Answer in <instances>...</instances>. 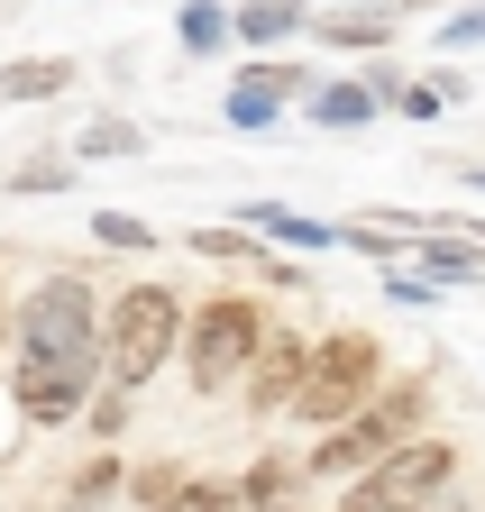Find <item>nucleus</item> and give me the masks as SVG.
Listing matches in <instances>:
<instances>
[{
	"instance_id": "obj_4",
	"label": "nucleus",
	"mask_w": 485,
	"mask_h": 512,
	"mask_svg": "<svg viewBox=\"0 0 485 512\" xmlns=\"http://www.w3.org/2000/svg\"><path fill=\"white\" fill-rule=\"evenodd\" d=\"M257 348H266L257 302H238V293L202 302V311H193V330H184V375H193V394H229V384H248Z\"/></svg>"
},
{
	"instance_id": "obj_13",
	"label": "nucleus",
	"mask_w": 485,
	"mask_h": 512,
	"mask_svg": "<svg viewBox=\"0 0 485 512\" xmlns=\"http://www.w3.org/2000/svg\"><path fill=\"white\" fill-rule=\"evenodd\" d=\"M385 101L367 83H312V128H367Z\"/></svg>"
},
{
	"instance_id": "obj_6",
	"label": "nucleus",
	"mask_w": 485,
	"mask_h": 512,
	"mask_svg": "<svg viewBox=\"0 0 485 512\" xmlns=\"http://www.w3.org/2000/svg\"><path fill=\"white\" fill-rule=\"evenodd\" d=\"M449 476H458V448H449V439H412V448H394L376 476H357V494H348L339 512H421Z\"/></svg>"
},
{
	"instance_id": "obj_1",
	"label": "nucleus",
	"mask_w": 485,
	"mask_h": 512,
	"mask_svg": "<svg viewBox=\"0 0 485 512\" xmlns=\"http://www.w3.org/2000/svg\"><path fill=\"white\" fill-rule=\"evenodd\" d=\"M101 375H110V348H101L92 284L83 275H46L28 293V311H19V366H10L19 412L28 421H74Z\"/></svg>"
},
{
	"instance_id": "obj_27",
	"label": "nucleus",
	"mask_w": 485,
	"mask_h": 512,
	"mask_svg": "<svg viewBox=\"0 0 485 512\" xmlns=\"http://www.w3.org/2000/svg\"><path fill=\"white\" fill-rule=\"evenodd\" d=\"M467 183H476V192H485V165H476V174H467Z\"/></svg>"
},
{
	"instance_id": "obj_3",
	"label": "nucleus",
	"mask_w": 485,
	"mask_h": 512,
	"mask_svg": "<svg viewBox=\"0 0 485 512\" xmlns=\"http://www.w3.org/2000/svg\"><path fill=\"white\" fill-rule=\"evenodd\" d=\"M421 412H431V394H421V384H394V394H376L357 421H339V430L312 448V476H376L394 448L421 439Z\"/></svg>"
},
{
	"instance_id": "obj_19",
	"label": "nucleus",
	"mask_w": 485,
	"mask_h": 512,
	"mask_svg": "<svg viewBox=\"0 0 485 512\" xmlns=\"http://www.w3.org/2000/svg\"><path fill=\"white\" fill-rule=\"evenodd\" d=\"M92 238H101V247H156V229H147L138 211H92Z\"/></svg>"
},
{
	"instance_id": "obj_26",
	"label": "nucleus",
	"mask_w": 485,
	"mask_h": 512,
	"mask_svg": "<svg viewBox=\"0 0 485 512\" xmlns=\"http://www.w3.org/2000/svg\"><path fill=\"white\" fill-rule=\"evenodd\" d=\"M394 10H440V0H394Z\"/></svg>"
},
{
	"instance_id": "obj_28",
	"label": "nucleus",
	"mask_w": 485,
	"mask_h": 512,
	"mask_svg": "<svg viewBox=\"0 0 485 512\" xmlns=\"http://www.w3.org/2000/svg\"><path fill=\"white\" fill-rule=\"evenodd\" d=\"M266 512H302V503H266Z\"/></svg>"
},
{
	"instance_id": "obj_18",
	"label": "nucleus",
	"mask_w": 485,
	"mask_h": 512,
	"mask_svg": "<svg viewBox=\"0 0 485 512\" xmlns=\"http://www.w3.org/2000/svg\"><path fill=\"white\" fill-rule=\"evenodd\" d=\"M65 183H74V156H28L10 174V192H65Z\"/></svg>"
},
{
	"instance_id": "obj_24",
	"label": "nucleus",
	"mask_w": 485,
	"mask_h": 512,
	"mask_svg": "<svg viewBox=\"0 0 485 512\" xmlns=\"http://www.w3.org/2000/svg\"><path fill=\"white\" fill-rule=\"evenodd\" d=\"M119 421H129V394H119V384H110V394H92V430L119 439Z\"/></svg>"
},
{
	"instance_id": "obj_22",
	"label": "nucleus",
	"mask_w": 485,
	"mask_h": 512,
	"mask_svg": "<svg viewBox=\"0 0 485 512\" xmlns=\"http://www.w3.org/2000/svg\"><path fill=\"white\" fill-rule=\"evenodd\" d=\"M431 293H440L431 275H403V266L385 275V302H394V311H421V302H431Z\"/></svg>"
},
{
	"instance_id": "obj_9",
	"label": "nucleus",
	"mask_w": 485,
	"mask_h": 512,
	"mask_svg": "<svg viewBox=\"0 0 485 512\" xmlns=\"http://www.w3.org/2000/svg\"><path fill=\"white\" fill-rule=\"evenodd\" d=\"M312 37L339 46V55H376V46H394V10H385V0H376V10H321Z\"/></svg>"
},
{
	"instance_id": "obj_17",
	"label": "nucleus",
	"mask_w": 485,
	"mask_h": 512,
	"mask_svg": "<svg viewBox=\"0 0 485 512\" xmlns=\"http://www.w3.org/2000/svg\"><path fill=\"white\" fill-rule=\"evenodd\" d=\"M284 485H293V467H284V458H257V467H248V485H238V503L266 512V503H284Z\"/></svg>"
},
{
	"instance_id": "obj_16",
	"label": "nucleus",
	"mask_w": 485,
	"mask_h": 512,
	"mask_svg": "<svg viewBox=\"0 0 485 512\" xmlns=\"http://www.w3.org/2000/svg\"><path fill=\"white\" fill-rule=\"evenodd\" d=\"M147 512H238V485H202V476H193V485H174V494H156Z\"/></svg>"
},
{
	"instance_id": "obj_11",
	"label": "nucleus",
	"mask_w": 485,
	"mask_h": 512,
	"mask_svg": "<svg viewBox=\"0 0 485 512\" xmlns=\"http://www.w3.org/2000/svg\"><path fill=\"white\" fill-rule=\"evenodd\" d=\"M65 83H74L65 55H19V64H0V101H55Z\"/></svg>"
},
{
	"instance_id": "obj_25",
	"label": "nucleus",
	"mask_w": 485,
	"mask_h": 512,
	"mask_svg": "<svg viewBox=\"0 0 485 512\" xmlns=\"http://www.w3.org/2000/svg\"><path fill=\"white\" fill-rule=\"evenodd\" d=\"M440 110H449L440 83H412V92H403V119H440Z\"/></svg>"
},
{
	"instance_id": "obj_23",
	"label": "nucleus",
	"mask_w": 485,
	"mask_h": 512,
	"mask_svg": "<svg viewBox=\"0 0 485 512\" xmlns=\"http://www.w3.org/2000/svg\"><path fill=\"white\" fill-rule=\"evenodd\" d=\"M110 494H119V458H101V467L74 476V503H110Z\"/></svg>"
},
{
	"instance_id": "obj_29",
	"label": "nucleus",
	"mask_w": 485,
	"mask_h": 512,
	"mask_svg": "<svg viewBox=\"0 0 485 512\" xmlns=\"http://www.w3.org/2000/svg\"><path fill=\"white\" fill-rule=\"evenodd\" d=\"M0 339H10V311H0Z\"/></svg>"
},
{
	"instance_id": "obj_14",
	"label": "nucleus",
	"mask_w": 485,
	"mask_h": 512,
	"mask_svg": "<svg viewBox=\"0 0 485 512\" xmlns=\"http://www.w3.org/2000/svg\"><path fill=\"white\" fill-rule=\"evenodd\" d=\"M302 19H312L302 0H248V10H238V37H248V46H275V37H293Z\"/></svg>"
},
{
	"instance_id": "obj_12",
	"label": "nucleus",
	"mask_w": 485,
	"mask_h": 512,
	"mask_svg": "<svg viewBox=\"0 0 485 512\" xmlns=\"http://www.w3.org/2000/svg\"><path fill=\"white\" fill-rule=\"evenodd\" d=\"M248 220H257L266 238H284V247H348L339 220H302V211H284V202H248Z\"/></svg>"
},
{
	"instance_id": "obj_21",
	"label": "nucleus",
	"mask_w": 485,
	"mask_h": 512,
	"mask_svg": "<svg viewBox=\"0 0 485 512\" xmlns=\"http://www.w3.org/2000/svg\"><path fill=\"white\" fill-rule=\"evenodd\" d=\"M367 92L403 110V92H412V83H403V64H394V55H367Z\"/></svg>"
},
{
	"instance_id": "obj_5",
	"label": "nucleus",
	"mask_w": 485,
	"mask_h": 512,
	"mask_svg": "<svg viewBox=\"0 0 485 512\" xmlns=\"http://www.w3.org/2000/svg\"><path fill=\"white\" fill-rule=\"evenodd\" d=\"M367 384H376V339L367 330H330L312 348L302 394H293V421H321V439H330V421H357V394H367Z\"/></svg>"
},
{
	"instance_id": "obj_30",
	"label": "nucleus",
	"mask_w": 485,
	"mask_h": 512,
	"mask_svg": "<svg viewBox=\"0 0 485 512\" xmlns=\"http://www.w3.org/2000/svg\"><path fill=\"white\" fill-rule=\"evenodd\" d=\"M321 10H330V0H321Z\"/></svg>"
},
{
	"instance_id": "obj_15",
	"label": "nucleus",
	"mask_w": 485,
	"mask_h": 512,
	"mask_svg": "<svg viewBox=\"0 0 485 512\" xmlns=\"http://www.w3.org/2000/svg\"><path fill=\"white\" fill-rule=\"evenodd\" d=\"M74 156H83V165H101V156H147V128H129V119H92L83 138H74Z\"/></svg>"
},
{
	"instance_id": "obj_10",
	"label": "nucleus",
	"mask_w": 485,
	"mask_h": 512,
	"mask_svg": "<svg viewBox=\"0 0 485 512\" xmlns=\"http://www.w3.org/2000/svg\"><path fill=\"white\" fill-rule=\"evenodd\" d=\"M238 37V10H220V0H184V10H174V46L184 55H220Z\"/></svg>"
},
{
	"instance_id": "obj_2",
	"label": "nucleus",
	"mask_w": 485,
	"mask_h": 512,
	"mask_svg": "<svg viewBox=\"0 0 485 512\" xmlns=\"http://www.w3.org/2000/svg\"><path fill=\"white\" fill-rule=\"evenodd\" d=\"M101 348H110V384H119V394H138V384L184 348V302H174L165 284H129V293L110 302Z\"/></svg>"
},
{
	"instance_id": "obj_20",
	"label": "nucleus",
	"mask_w": 485,
	"mask_h": 512,
	"mask_svg": "<svg viewBox=\"0 0 485 512\" xmlns=\"http://www.w3.org/2000/svg\"><path fill=\"white\" fill-rule=\"evenodd\" d=\"M440 46H449V55L485 46V0H467V10H449V19H440Z\"/></svg>"
},
{
	"instance_id": "obj_8",
	"label": "nucleus",
	"mask_w": 485,
	"mask_h": 512,
	"mask_svg": "<svg viewBox=\"0 0 485 512\" xmlns=\"http://www.w3.org/2000/svg\"><path fill=\"white\" fill-rule=\"evenodd\" d=\"M302 92V74H293V64H248V74H238L229 83V128H248V138H266V128H275V110Z\"/></svg>"
},
{
	"instance_id": "obj_7",
	"label": "nucleus",
	"mask_w": 485,
	"mask_h": 512,
	"mask_svg": "<svg viewBox=\"0 0 485 512\" xmlns=\"http://www.w3.org/2000/svg\"><path fill=\"white\" fill-rule=\"evenodd\" d=\"M302 375H312V339L266 330V348H257V366H248V403H257V412H293Z\"/></svg>"
}]
</instances>
